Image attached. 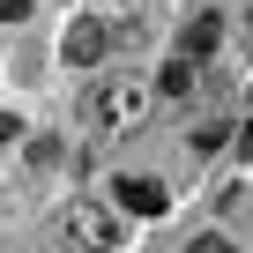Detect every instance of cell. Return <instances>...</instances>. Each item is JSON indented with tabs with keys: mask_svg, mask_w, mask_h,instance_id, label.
I'll list each match as a JSON object with an SVG mask.
<instances>
[{
	"mask_svg": "<svg viewBox=\"0 0 253 253\" xmlns=\"http://www.w3.org/2000/svg\"><path fill=\"white\" fill-rule=\"evenodd\" d=\"M119 238H126L119 209H104V201H67L60 209V253H119Z\"/></svg>",
	"mask_w": 253,
	"mask_h": 253,
	"instance_id": "cell-1",
	"label": "cell"
},
{
	"mask_svg": "<svg viewBox=\"0 0 253 253\" xmlns=\"http://www.w3.org/2000/svg\"><path fill=\"white\" fill-rule=\"evenodd\" d=\"M82 119L104 126V134H126V126L149 119V89L142 82H97V89H82Z\"/></svg>",
	"mask_w": 253,
	"mask_h": 253,
	"instance_id": "cell-2",
	"label": "cell"
},
{
	"mask_svg": "<svg viewBox=\"0 0 253 253\" xmlns=\"http://www.w3.org/2000/svg\"><path fill=\"white\" fill-rule=\"evenodd\" d=\"M112 45H119V30H112V23H97V15H82V23H67V38H60V60H67V67H97Z\"/></svg>",
	"mask_w": 253,
	"mask_h": 253,
	"instance_id": "cell-3",
	"label": "cell"
},
{
	"mask_svg": "<svg viewBox=\"0 0 253 253\" xmlns=\"http://www.w3.org/2000/svg\"><path fill=\"white\" fill-rule=\"evenodd\" d=\"M119 209H126V216H164L171 194H164L157 179H119Z\"/></svg>",
	"mask_w": 253,
	"mask_h": 253,
	"instance_id": "cell-4",
	"label": "cell"
},
{
	"mask_svg": "<svg viewBox=\"0 0 253 253\" xmlns=\"http://www.w3.org/2000/svg\"><path fill=\"white\" fill-rule=\"evenodd\" d=\"M216 45H223V15H194V23H186V45H179V52H186V60H209Z\"/></svg>",
	"mask_w": 253,
	"mask_h": 253,
	"instance_id": "cell-5",
	"label": "cell"
},
{
	"mask_svg": "<svg viewBox=\"0 0 253 253\" xmlns=\"http://www.w3.org/2000/svg\"><path fill=\"white\" fill-rule=\"evenodd\" d=\"M157 97H194V60H186V52L157 75Z\"/></svg>",
	"mask_w": 253,
	"mask_h": 253,
	"instance_id": "cell-6",
	"label": "cell"
},
{
	"mask_svg": "<svg viewBox=\"0 0 253 253\" xmlns=\"http://www.w3.org/2000/svg\"><path fill=\"white\" fill-rule=\"evenodd\" d=\"M186 253H238V246H231V238H216V231H209V238H186Z\"/></svg>",
	"mask_w": 253,
	"mask_h": 253,
	"instance_id": "cell-7",
	"label": "cell"
},
{
	"mask_svg": "<svg viewBox=\"0 0 253 253\" xmlns=\"http://www.w3.org/2000/svg\"><path fill=\"white\" fill-rule=\"evenodd\" d=\"M30 15V0H0V23H23Z\"/></svg>",
	"mask_w": 253,
	"mask_h": 253,
	"instance_id": "cell-8",
	"label": "cell"
},
{
	"mask_svg": "<svg viewBox=\"0 0 253 253\" xmlns=\"http://www.w3.org/2000/svg\"><path fill=\"white\" fill-rule=\"evenodd\" d=\"M15 134H23V119H15V112H0V142H15Z\"/></svg>",
	"mask_w": 253,
	"mask_h": 253,
	"instance_id": "cell-9",
	"label": "cell"
},
{
	"mask_svg": "<svg viewBox=\"0 0 253 253\" xmlns=\"http://www.w3.org/2000/svg\"><path fill=\"white\" fill-rule=\"evenodd\" d=\"M238 149H246V157H253V119H246V126H238Z\"/></svg>",
	"mask_w": 253,
	"mask_h": 253,
	"instance_id": "cell-10",
	"label": "cell"
}]
</instances>
